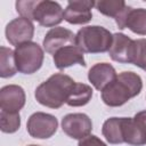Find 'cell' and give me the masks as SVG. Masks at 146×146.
I'll return each instance as SVG.
<instances>
[{
    "instance_id": "7",
    "label": "cell",
    "mask_w": 146,
    "mask_h": 146,
    "mask_svg": "<svg viewBox=\"0 0 146 146\" xmlns=\"http://www.w3.org/2000/svg\"><path fill=\"white\" fill-rule=\"evenodd\" d=\"M62 129L70 138L80 140L90 135L92 122L84 113H71L63 117Z\"/></svg>"
},
{
    "instance_id": "10",
    "label": "cell",
    "mask_w": 146,
    "mask_h": 146,
    "mask_svg": "<svg viewBox=\"0 0 146 146\" xmlns=\"http://www.w3.org/2000/svg\"><path fill=\"white\" fill-rule=\"evenodd\" d=\"M26 100L25 91L21 86L8 84L0 89V108L5 112L19 113Z\"/></svg>"
},
{
    "instance_id": "12",
    "label": "cell",
    "mask_w": 146,
    "mask_h": 146,
    "mask_svg": "<svg viewBox=\"0 0 146 146\" xmlns=\"http://www.w3.org/2000/svg\"><path fill=\"white\" fill-rule=\"evenodd\" d=\"M95 7L100 14L114 18L119 29H125V19L131 7L123 0H99L95 2Z\"/></svg>"
},
{
    "instance_id": "16",
    "label": "cell",
    "mask_w": 146,
    "mask_h": 146,
    "mask_svg": "<svg viewBox=\"0 0 146 146\" xmlns=\"http://www.w3.org/2000/svg\"><path fill=\"white\" fill-rule=\"evenodd\" d=\"M122 122L123 117H110L102 128V133L110 144H122Z\"/></svg>"
},
{
    "instance_id": "1",
    "label": "cell",
    "mask_w": 146,
    "mask_h": 146,
    "mask_svg": "<svg viewBox=\"0 0 146 146\" xmlns=\"http://www.w3.org/2000/svg\"><path fill=\"white\" fill-rule=\"evenodd\" d=\"M143 80L135 72H122L102 90V99L110 107H117L140 94Z\"/></svg>"
},
{
    "instance_id": "23",
    "label": "cell",
    "mask_w": 146,
    "mask_h": 146,
    "mask_svg": "<svg viewBox=\"0 0 146 146\" xmlns=\"http://www.w3.org/2000/svg\"><path fill=\"white\" fill-rule=\"evenodd\" d=\"M133 117H135V119L138 121V123L141 125V128H143V130H144V133H145V136H146V111L138 112Z\"/></svg>"
},
{
    "instance_id": "2",
    "label": "cell",
    "mask_w": 146,
    "mask_h": 146,
    "mask_svg": "<svg viewBox=\"0 0 146 146\" xmlns=\"http://www.w3.org/2000/svg\"><path fill=\"white\" fill-rule=\"evenodd\" d=\"M74 84L75 81L71 76L55 73L36 87L34 96L39 104L50 108H59L67 102Z\"/></svg>"
},
{
    "instance_id": "19",
    "label": "cell",
    "mask_w": 146,
    "mask_h": 146,
    "mask_svg": "<svg viewBox=\"0 0 146 146\" xmlns=\"http://www.w3.org/2000/svg\"><path fill=\"white\" fill-rule=\"evenodd\" d=\"M17 66L14 50L7 47H0V76L11 78L16 74Z\"/></svg>"
},
{
    "instance_id": "13",
    "label": "cell",
    "mask_w": 146,
    "mask_h": 146,
    "mask_svg": "<svg viewBox=\"0 0 146 146\" xmlns=\"http://www.w3.org/2000/svg\"><path fill=\"white\" fill-rule=\"evenodd\" d=\"M133 42L135 40L130 39L123 33H114L113 34V42L108 50L110 57L119 63L123 64H131L132 58V50H133Z\"/></svg>"
},
{
    "instance_id": "20",
    "label": "cell",
    "mask_w": 146,
    "mask_h": 146,
    "mask_svg": "<svg viewBox=\"0 0 146 146\" xmlns=\"http://www.w3.org/2000/svg\"><path fill=\"white\" fill-rule=\"evenodd\" d=\"M21 127L19 113H10L0 111V128L5 133H14Z\"/></svg>"
},
{
    "instance_id": "8",
    "label": "cell",
    "mask_w": 146,
    "mask_h": 146,
    "mask_svg": "<svg viewBox=\"0 0 146 146\" xmlns=\"http://www.w3.org/2000/svg\"><path fill=\"white\" fill-rule=\"evenodd\" d=\"M6 39L11 46H19L32 40L34 34V25L32 21L18 17L10 21L6 26Z\"/></svg>"
},
{
    "instance_id": "3",
    "label": "cell",
    "mask_w": 146,
    "mask_h": 146,
    "mask_svg": "<svg viewBox=\"0 0 146 146\" xmlns=\"http://www.w3.org/2000/svg\"><path fill=\"white\" fill-rule=\"evenodd\" d=\"M113 42V34L105 27L98 25L84 26L75 34V44L88 54H100L108 51Z\"/></svg>"
},
{
    "instance_id": "15",
    "label": "cell",
    "mask_w": 146,
    "mask_h": 146,
    "mask_svg": "<svg viewBox=\"0 0 146 146\" xmlns=\"http://www.w3.org/2000/svg\"><path fill=\"white\" fill-rule=\"evenodd\" d=\"M55 66L58 70H64L74 64H79L81 66H86V60L83 57V51L76 46H67L59 49L52 56Z\"/></svg>"
},
{
    "instance_id": "6",
    "label": "cell",
    "mask_w": 146,
    "mask_h": 146,
    "mask_svg": "<svg viewBox=\"0 0 146 146\" xmlns=\"http://www.w3.org/2000/svg\"><path fill=\"white\" fill-rule=\"evenodd\" d=\"M58 128L57 119L48 113L36 112L33 113L26 123L27 132L31 137L38 139H47L50 138Z\"/></svg>"
},
{
    "instance_id": "21",
    "label": "cell",
    "mask_w": 146,
    "mask_h": 146,
    "mask_svg": "<svg viewBox=\"0 0 146 146\" xmlns=\"http://www.w3.org/2000/svg\"><path fill=\"white\" fill-rule=\"evenodd\" d=\"M131 64L146 71V39L135 40Z\"/></svg>"
},
{
    "instance_id": "22",
    "label": "cell",
    "mask_w": 146,
    "mask_h": 146,
    "mask_svg": "<svg viewBox=\"0 0 146 146\" xmlns=\"http://www.w3.org/2000/svg\"><path fill=\"white\" fill-rule=\"evenodd\" d=\"M78 146H107L100 138L95 135H89L79 140Z\"/></svg>"
},
{
    "instance_id": "5",
    "label": "cell",
    "mask_w": 146,
    "mask_h": 146,
    "mask_svg": "<svg viewBox=\"0 0 146 146\" xmlns=\"http://www.w3.org/2000/svg\"><path fill=\"white\" fill-rule=\"evenodd\" d=\"M64 19V10L56 1L36 0L32 13V19L36 21L41 26L54 27Z\"/></svg>"
},
{
    "instance_id": "24",
    "label": "cell",
    "mask_w": 146,
    "mask_h": 146,
    "mask_svg": "<svg viewBox=\"0 0 146 146\" xmlns=\"http://www.w3.org/2000/svg\"><path fill=\"white\" fill-rule=\"evenodd\" d=\"M29 146H39V145H29Z\"/></svg>"
},
{
    "instance_id": "18",
    "label": "cell",
    "mask_w": 146,
    "mask_h": 146,
    "mask_svg": "<svg viewBox=\"0 0 146 146\" xmlns=\"http://www.w3.org/2000/svg\"><path fill=\"white\" fill-rule=\"evenodd\" d=\"M92 97V88L86 83H78L75 82L73 90L66 102L68 106L78 107V106H84L90 102Z\"/></svg>"
},
{
    "instance_id": "4",
    "label": "cell",
    "mask_w": 146,
    "mask_h": 146,
    "mask_svg": "<svg viewBox=\"0 0 146 146\" xmlns=\"http://www.w3.org/2000/svg\"><path fill=\"white\" fill-rule=\"evenodd\" d=\"M17 71L23 74L35 73L42 66L44 54L43 49L33 41L19 44L14 50Z\"/></svg>"
},
{
    "instance_id": "14",
    "label": "cell",
    "mask_w": 146,
    "mask_h": 146,
    "mask_svg": "<svg viewBox=\"0 0 146 146\" xmlns=\"http://www.w3.org/2000/svg\"><path fill=\"white\" fill-rule=\"evenodd\" d=\"M115 68L108 63H97L90 67L88 72L89 82L99 91L116 78Z\"/></svg>"
},
{
    "instance_id": "17",
    "label": "cell",
    "mask_w": 146,
    "mask_h": 146,
    "mask_svg": "<svg viewBox=\"0 0 146 146\" xmlns=\"http://www.w3.org/2000/svg\"><path fill=\"white\" fill-rule=\"evenodd\" d=\"M125 29L136 34L146 35V9L131 8L125 19Z\"/></svg>"
},
{
    "instance_id": "11",
    "label": "cell",
    "mask_w": 146,
    "mask_h": 146,
    "mask_svg": "<svg viewBox=\"0 0 146 146\" xmlns=\"http://www.w3.org/2000/svg\"><path fill=\"white\" fill-rule=\"evenodd\" d=\"M95 7V1L74 0L68 1L64 9V19L70 24H86L91 21V8Z\"/></svg>"
},
{
    "instance_id": "9",
    "label": "cell",
    "mask_w": 146,
    "mask_h": 146,
    "mask_svg": "<svg viewBox=\"0 0 146 146\" xmlns=\"http://www.w3.org/2000/svg\"><path fill=\"white\" fill-rule=\"evenodd\" d=\"M72 44H75V34L71 30L62 26L50 29L42 41L44 50L52 56L59 49Z\"/></svg>"
}]
</instances>
